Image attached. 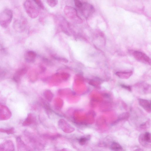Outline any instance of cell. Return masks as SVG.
I'll use <instances>...</instances> for the list:
<instances>
[{
  "mask_svg": "<svg viewBox=\"0 0 151 151\" xmlns=\"http://www.w3.org/2000/svg\"><path fill=\"white\" fill-rule=\"evenodd\" d=\"M64 14L67 18L73 22L80 24L83 20L78 16L76 9L74 8L68 6H65L63 9Z\"/></svg>",
  "mask_w": 151,
  "mask_h": 151,
  "instance_id": "6da1fadb",
  "label": "cell"
},
{
  "mask_svg": "<svg viewBox=\"0 0 151 151\" xmlns=\"http://www.w3.org/2000/svg\"><path fill=\"white\" fill-rule=\"evenodd\" d=\"M24 6L26 13L30 18L35 19L38 16L39 10L31 0H26L24 3Z\"/></svg>",
  "mask_w": 151,
  "mask_h": 151,
  "instance_id": "7a4b0ae2",
  "label": "cell"
},
{
  "mask_svg": "<svg viewBox=\"0 0 151 151\" xmlns=\"http://www.w3.org/2000/svg\"><path fill=\"white\" fill-rule=\"evenodd\" d=\"M13 17V12L9 9H6L0 14V25L5 28L10 24Z\"/></svg>",
  "mask_w": 151,
  "mask_h": 151,
  "instance_id": "3957f363",
  "label": "cell"
},
{
  "mask_svg": "<svg viewBox=\"0 0 151 151\" xmlns=\"http://www.w3.org/2000/svg\"><path fill=\"white\" fill-rule=\"evenodd\" d=\"M133 55L137 61L146 64L151 65L150 58L145 53L139 51H135L133 52Z\"/></svg>",
  "mask_w": 151,
  "mask_h": 151,
  "instance_id": "277c9868",
  "label": "cell"
},
{
  "mask_svg": "<svg viewBox=\"0 0 151 151\" xmlns=\"http://www.w3.org/2000/svg\"><path fill=\"white\" fill-rule=\"evenodd\" d=\"M80 9L82 14L86 18L90 16L94 11V9L93 6L86 2L83 3Z\"/></svg>",
  "mask_w": 151,
  "mask_h": 151,
  "instance_id": "5b68a950",
  "label": "cell"
},
{
  "mask_svg": "<svg viewBox=\"0 0 151 151\" xmlns=\"http://www.w3.org/2000/svg\"><path fill=\"white\" fill-rule=\"evenodd\" d=\"M26 25V21L24 18L18 19L14 22L13 27L14 29L17 31L21 32L25 29Z\"/></svg>",
  "mask_w": 151,
  "mask_h": 151,
  "instance_id": "8992f818",
  "label": "cell"
},
{
  "mask_svg": "<svg viewBox=\"0 0 151 151\" xmlns=\"http://www.w3.org/2000/svg\"><path fill=\"white\" fill-rule=\"evenodd\" d=\"M11 115V113L8 108L0 103V121L8 119Z\"/></svg>",
  "mask_w": 151,
  "mask_h": 151,
  "instance_id": "52a82bcc",
  "label": "cell"
},
{
  "mask_svg": "<svg viewBox=\"0 0 151 151\" xmlns=\"http://www.w3.org/2000/svg\"><path fill=\"white\" fill-rule=\"evenodd\" d=\"M14 150L13 142L10 141H7L0 144V151H12Z\"/></svg>",
  "mask_w": 151,
  "mask_h": 151,
  "instance_id": "ba28073f",
  "label": "cell"
},
{
  "mask_svg": "<svg viewBox=\"0 0 151 151\" xmlns=\"http://www.w3.org/2000/svg\"><path fill=\"white\" fill-rule=\"evenodd\" d=\"M27 71V69L25 68H20L17 70L14 74L13 76V80L16 83L19 82L21 77Z\"/></svg>",
  "mask_w": 151,
  "mask_h": 151,
  "instance_id": "9c48e42d",
  "label": "cell"
},
{
  "mask_svg": "<svg viewBox=\"0 0 151 151\" xmlns=\"http://www.w3.org/2000/svg\"><path fill=\"white\" fill-rule=\"evenodd\" d=\"M139 104L144 109L149 113L151 111V102L150 100L145 99H139Z\"/></svg>",
  "mask_w": 151,
  "mask_h": 151,
  "instance_id": "30bf717a",
  "label": "cell"
},
{
  "mask_svg": "<svg viewBox=\"0 0 151 151\" xmlns=\"http://www.w3.org/2000/svg\"><path fill=\"white\" fill-rule=\"evenodd\" d=\"M36 55L33 51H30L26 52L24 55L25 60L28 63H33L35 60Z\"/></svg>",
  "mask_w": 151,
  "mask_h": 151,
  "instance_id": "8fae6325",
  "label": "cell"
},
{
  "mask_svg": "<svg viewBox=\"0 0 151 151\" xmlns=\"http://www.w3.org/2000/svg\"><path fill=\"white\" fill-rule=\"evenodd\" d=\"M133 72L130 71H120L117 72L116 75L120 78L127 79L129 78L132 74Z\"/></svg>",
  "mask_w": 151,
  "mask_h": 151,
  "instance_id": "7c38bea8",
  "label": "cell"
},
{
  "mask_svg": "<svg viewBox=\"0 0 151 151\" xmlns=\"http://www.w3.org/2000/svg\"><path fill=\"white\" fill-rule=\"evenodd\" d=\"M110 149L114 151L121 150L122 148L119 143L116 142H113L110 146Z\"/></svg>",
  "mask_w": 151,
  "mask_h": 151,
  "instance_id": "4fadbf2b",
  "label": "cell"
},
{
  "mask_svg": "<svg viewBox=\"0 0 151 151\" xmlns=\"http://www.w3.org/2000/svg\"><path fill=\"white\" fill-rule=\"evenodd\" d=\"M0 132H5L8 134H13L14 133V129L13 127L7 129H0Z\"/></svg>",
  "mask_w": 151,
  "mask_h": 151,
  "instance_id": "5bb4252c",
  "label": "cell"
},
{
  "mask_svg": "<svg viewBox=\"0 0 151 151\" xmlns=\"http://www.w3.org/2000/svg\"><path fill=\"white\" fill-rule=\"evenodd\" d=\"M143 139L144 141L150 143V134L149 132H146L143 136Z\"/></svg>",
  "mask_w": 151,
  "mask_h": 151,
  "instance_id": "9a60e30c",
  "label": "cell"
},
{
  "mask_svg": "<svg viewBox=\"0 0 151 151\" xmlns=\"http://www.w3.org/2000/svg\"><path fill=\"white\" fill-rule=\"evenodd\" d=\"M48 4L52 7L55 6L58 4V0H46Z\"/></svg>",
  "mask_w": 151,
  "mask_h": 151,
  "instance_id": "2e32d148",
  "label": "cell"
},
{
  "mask_svg": "<svg viewBox=\"0 0 151 151\" xmlns=\"http://www.w3.org/2000/svg\"><path fill=\"white\" fill-rule=\"evenodd\" d=\"M35 4L41 9H44L45 6L41 0H33Z\"/></svg>",
  "mask_w": 151,
  "mask_h": 151,
  "instance_id": "e0dca14e",
  "label": "cell"
},
{
  "mask_svg": "<svg viewBox=\"0 0 151 151\" xmlns=\"http://www.w3.org/2000/svg\"><path fill=\"white\" fill-rule=\"evenodd\" d=\"M74 1L76 6L80 9L82 6L83 3L80 0H74Z\"/></svg>",
  "mask_w": 151,
  "mask_h": 151,
  "instance_id": "ac0fdd59",
  "label": "cell"
},
{
  "mask_svg": "<svg viewBox=\"0 0 151 151\" xmlns=\"http://www.w3.org/2000/svg\"><path fill=\"white\" fill-rule=\"evenodd\" d=\"M6 74V72L4 69L0 67V77L4 76Z\"/></svg>",
  "mask_w": 151,
  "mask_h": 151,
  "instance_id": "d6986e66",
  "label": "cell"
},
{
  "mask_svg": "<svg viewBox=\"0 0 151 151\" xmlns=\"http://www.w3.org/2000/svg\"><path fill=\"white\" fill-rule=\"evenodd\" d=\"M88 140V139L86 137H82L79 140L80 143L81 145L84 144L87 140Z\"/></svg>",
  "mask_w": 151,
  "mask_h": 151,
  "instance_id": "ffe728a7",
  "label": "cell"
},
{
  "mask_svg": "<svg viewBox=\"0 0 151 151\" xmlns=\"http://www.w3.org/2000/svg\"><path fill=\"white\" fill-rule=\"evenodd\" d=\"M90 83L92 85L95 86L99 84L100 82L99 81L97 80H92L91 81Z\"/></svg>",
  "mask_w": 151,
  "mask_h": 151,
  "instance_id": "44dd1931",
  "label": "cell"
},
{
  "mask_svg": "<svg viewBox=\"0 0 151 151\" xmlns=\"http://www.w3.org/2000/svg\"><path fill=\"white\" fill-rule=\"evenodd\" d=\"M121 86L122 88H124L129 91H131V88L129 86H127L123 84L121 85Z\"/></svg>",
  "mask_w": 151,
  "mask_h": 151,
  "instance_id": "7402d4cb",
  "label": "cell"
}]
</instances>
